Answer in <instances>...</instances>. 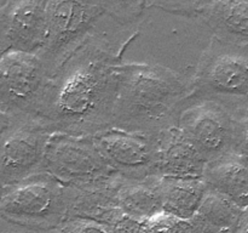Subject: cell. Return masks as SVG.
<instances>
[{
	"mask_svg": "<svg viewBox=\"0 0 248 233\" xmlns=\"http://www.w3.org/2000/svg\"><path fill=\"white\" fill-rule=\"evenodd\" d=\"M5 188H6V184L4 183V181H2V179H1V175H0V201H1L2 196H4Z\"/></svg>",
	"mask_w": 248,
	"mask_h": 233,
	"instance_id": "28",
	"label": "cell"
},
{
	"mask_svg": "<svg viewBox=\"0 0 248 233\" xmlns=\"http://www.w3.org/2000/svg\"><path fill=\"white\" fill-rule=\"evenodd\" d=\"M248 99L224 102L190 96L181 104L176 126L207 163L234 153L239 124Z\"/></svg>",
	"mask_w": 248,
	"mask_h": 233,
	"instance_id": "4",
	"label": "cell"
},
{
	"mask_svg": "<svg viewBox=\"0 0 248 233\" xmlns=\"http://www.w3.org/2000/svg\"><path fill=\"white\" fill-rule=\"evenodd\" d=\"M104 15L99 0H47V38L38 56L48 74L85 43Z\"/></svg>",
	"mask_w": 248,
	"mask_h": 233,
	"instance_id": "6",
	"label": "cell"
},
{
	"mask_svg": "<svg viewBox=\"0 0 248 233\" xmlns=\"http://www.w3.org/2000/svg\"><path fill=\"white\" fill-rule=\"evenodd\" d=\"M245 209L228 197L208 187L191 223L198 233H237Z\"/></svg>",
	"mask_w": 248,
	"mask_h": 233,
	"instance_id": "16",
	"label": "cell"
},
{
	"mask_svg": "<svg viewBox=\"0 0 248 233\" xmlns=\"http://www.w3.org/2000/svg\"><path fill=\"white\" fill-rule=\"evenodd\" d=\"M12 121H14V119L5 112V109L2 108V106L0 104V138L4 135L5 131L10 128Z\"/></svg>",
	"mask_w": 248,
	"mask_h": 233,
	"instance_id": "26",
	"label": "cell"
},
{
	"mask_svg": "<svg viewBox=\"0 0 248 233\" xmlns=\"http://www.w3.org/2000/svg\"><path fill=\"white\" fill-rule=\"evenodd\" d=\"M237 233H248V208L245 209L244 218H242L241 226H240V230Z\"/></svg>",
	"mask_w": 248,
	"mask_h": 233,
	"instance_id": "27",
	"label": "cell"
},
{
	"mask_svg": "<svg viewBox=\"0 0 248 233\" xmlns=\"http://www.w3.org/2000/svg\"><path fill=\"white\" fill-rule=\"evenodd\" d=\"M128 44L114 45L93 32L51 75L36 119L52 133L93 136L113 128L118 70Z\"/></svg>",
	"mask_w": 248,
	"mask_h": 233,
	"instance_id": "1",
	"label": "cell"
},
{
	"mask_svg": "<svg viewBox=\"0 0 248 233\" xmlns=\"http://www.w3.org/2000/svg\"><path fill=\"white\" fill-rule=\"evenodd\" d=\"M72 199L70 187L41 171L6 186L0 218L34 230L55 231L69 217Z\"/></svg>",
	"mask_w": 248,
	"mask_h": 233,
	"instance_id": "3",
	"label": "cell"
},
{
	"mask_svg": "<svg viewBox=\"0 0 248 233\" xmlns=\"http://www.w3.org/2000/svg\"><path fill=\"white\" fill-rule=\"evenodd\" d=\"M121 176L115 175L108 181L85 189H73L69 217L97 221L113 227L125 216L116 201V188Z\"/></svg>",
	"mask_w": 248,
	"mask_h": 233,
	"instance_id": "13",
	"label": "cell"
},
{
	"mask_svg": "<svg viewBox=\"0 0 248 233\" xmlns=\"http://www.w3.org/2000/svg\"><path fill=\"white\" fill-rule=\"evenodd\" d=\"M7 1H9V0H0V5H2V6H4Z\"/></svg>",
	"mask_w": 248,
	"mask_h": 233,
	"instance_id": "29",
	"label": "cell"
},
{
	"mask_svg": "<svg viewBox=\"0 0 248 233\" xmlns=\"http://www.w3.org/2000/svg\"><path fill=\"white\" fill-rule=\"evenodd\" d=\"M234 153L248 160V104L245 107L241 118H240L239 131H237Z\"/></svg>",
	"mask_w": 248,
	"mask_h": 233,
	"instance_id": "22",
	"label": "cell"
},
{
	"mask_svg": "<svg viewBox=\"0 0 248 233\" xmlns=\"http://www.w3.org/2000/svg\"><path fill=\"white\" fill-rule=\"evenodd\" d=\"M2 7L10 50L38 55L47 38V0H9Z\"/></svg>",
	"mask_w": 248,
	"mask_h": 233,
	"instance_id": "11",
	"label": "cell"
},
{
	"mask_svg": "<svg viewBox=\"0 0 248 233\" xmlns=\"http://www.w3.org/2000/svg\"><path fill=\"white\" fill-rule=\"evenodd\" d=\"M208 191L203 179L161 177L162 211L181 220H191Z\"/></svg>",
	"mask_w": 248,
	"mask_h": 233,
	"instance_id": "18",
	"label": "cell"
},
{
	"mask_svg": "<svg viewBox=\"0 0 248 233\" xmlns=\"http://www.w3.org/2000/svg\"><path fill=\"white\" fill-rule=\"evenodd\" d=\"M0 233H56L55 231L34 230V228L24 227V226L15 225L0 218Z\"/></svg>",
	"mask_w": 248,
	"mask_h": 233,
	"instance_id": "24",
	"label": "cell"
},
{
	"mask_svg": "<svg viewBox=\"0 0 248 233\" xmlns=\"http://www.w3.org/2000/svg\"><path fill=\"white\" fill-rule=\"evenodd\" d=\"M203 180L210 188L224 194L241 208H248V160L230 153L210 162Z\"/></svg>",
	"mask_w": 248,
	"mask_h": 233,
	"instance_id": "15",
	"label": "cell"
},
{
	"mask_svg": "<svg viewBox=\"0 0 248 233\" xmlns=\"http://www.w3.org/2000/svg\"><path fill=\"white\" fill-rule=\"evenodd\" d=\"M116 201L126 216L140 223L164 214L161 176L153 175L140 180L121 176L116 188Z\"/></svg>",
	"mask_w": 248,
	"mask_h": 233,
	"instance_id": "14",
	"label": "cell"
},
{
	"mask_svg": "<svg viewBox=\"0 0 248 233\" xmlns=\"http://www.w3.org/2000/svg\"><path fill=\"white\" fill-rule=\"evenodd\" d=\"M113 128L157 135L176 126L181 104L193 94L191 77L144 63L119 66Z\"/></svg>",
	"mask_w": 248,
	"mask_h": 233,
	"instance_id": "2",
	"label": "cell"
},
{
	"mask_svg": "<svg viewBox=\"0 0 248 233\" xmlns=\"http://www.w3.org/2000/svg\"><path fill=\"white\" fill-rule=\"evenodd\" d=\"M56 233H113L109 226L89 218L72 217L63 222Z\"/></svg>",
	"mask_w": 248,
	"mask_h": 233,
	"instance_id": "21",
	"label": "cell"
},
{
	"mask_svg": "<svg viewBox=\"0 0 248 233\" xmlns=\"http://www.w3.org/2000/svg\"><path fill=\"white\" fill-rule=\"evenodd\" d=\"M50 78L36 53L9 50L0 58V104L14 120L36 119Z\"/></svg>",
	"mask_w": 248,
	"mask_h": 233,
	"instance_id": "8",
	"label": "cell"
},
{
	"mask_svg": "<svg viewBox=\"0 0 248 233\" xmlns=\"http://www.w3.org/2000/svg\"><path fill=\"white\" fill-rule=\"evenodd\" d=\"M201 17L215 38L248 44V0H212Z\"/></svg>",
	"mask_w": 248,
	"mask_h": 233,
	"instance_id": "17",
	"label": "cell"
},
{
	"mask_svg": "<svg viewBox=\"0 0 248 233\" xmlns=\"http://www.w3.org/2000/svg\"><path fill=\"white\" fill-rule=\"evenodd\" d=\"M156 176L203 179L208 163L177 126L156 135Z\"/></svg>",
	"mask_w": 248,
	"mask_h": 233,
	"instance_id": "12",
	"label": "cell"
},
{
	"mask_svg": "<svg viewBox=\"0 0 248 233\" xmlns=\"http://www.w3.org/2000/svg\"><path fill=\"white\" fill-rule=\"evenodd\" d=\"M212 0H148V7H155L179 16H199Z\"/></svg>",
	"mask_w": 248,
	"mask_h": 233,
	"instance_id": "20",
	"label": "cell"
},
{
	"mask_svg": "<svg viewBox=\"0 0 248 233\" xmlns=\"http://www.w3.org/2000/svg\"><path fill=\"white\" fill-rule=\"evenodd\" d=\"M10 50L9 40H7V29H6V18L2 5H0V58Z\"/></svg>",
	"mask_w": 248,
	"mask_h": 233,
	"instance_id": "25",
	"label": "cell"
},
{
	"mask_svg": "<svg viewBox=\"0 0 248 233\" xmlns=\"http://www.w3.org/2000/svg\"><path fill=\"white\" fill-rule=\"evenodd\" d=\"M106 16L121 26L140 21L148 7V0H99Z\"/></svg>",
	"mask_w": 248,
	"mask_h": 233,
	"instance_id": "19",
	"label": "cell"
},
{
	"mask_svg": "<svg viewBox=\"0 0 248 233\" xmlns=\"http://www.w3.org/2000/svg\"><path fill=\"white\" fill-rule=\"evenodd\" d=\"M92 137L107 164L120 176L140 180L156 175V135L110 128Z\"/></svg>",
	"mask_w": 248,
	"mask_h": 233,
	"instance_id": "10",
	"label": "cell"
},
{
	"mask_svg": "<svg viewBox=\"0 0 248 233\" xmlns=\"http://www.w3.org/2000/svg\"><path fill=\"white\" fill-rule=\"evenodd\" d=\"M193 96L224 102L248 99V44L213 36L191 77Z\"/></svg>",
	"mask_w": 248,
	"mask_h": 233,
	"instance_id": "5",
	"label": "cell"
},
{
	"mask_svg": "<svg viewBox=\"0 0 248 233\" xmlns=\"http://www.w3.org/2000/svg\"><path fill=\"white\" fill-rule=\"evenodd\" d=\"M43 170L70 188L98 186L116 174L99 150L92 136L55 133L46 145Z\"/></svg>",
	"mask_w": 248,
	"mask_h": 233,
	"instance_id": "7",
	"label": "cell"
},
{
	"mask_svg": "<svg viewBox=\"0 0 248 233\" xmlns=\"http://www.w3.org/2000/svg\"><path fill=\"white\" fill-rule=\"evenodd\" d=\"M51 135L38 119L12 121L0 138V175L6 186L44 171L46 145Z\"/></svg>",
	"mask_w": 248,
	"mask_h": 233,
	"instance_id": "9",
	"label": "cell"
},
{
	"mask_svg": "<svg viewBox=\"0 0 248 233\" xmlns=\"http://www.w3.org/2000/svg\"><path fill=\"white\" fill-rule=\"evenodd\" d=\"M142 225L143 223L125 215L115 226L110 228L113 233H140Z\"/></svg>",
	"mask_w": 248,
	"mask_h": 233,
	"instance_id": "23",
	"label": "cell"
}]
</instances>
